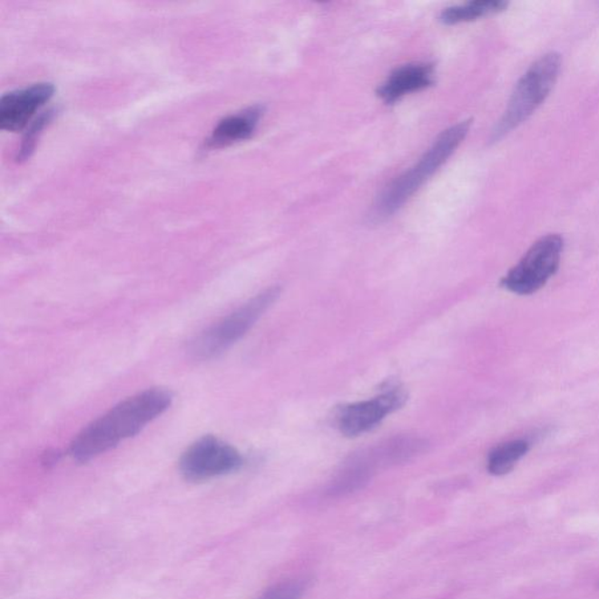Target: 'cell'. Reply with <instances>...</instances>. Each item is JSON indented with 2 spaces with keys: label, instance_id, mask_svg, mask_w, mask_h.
Instances as JSON below:
<instances>
[{
  "label": "cell",
  "instance_id": "1",
  "mask_svg": "<svg viewBox=\"0 0 599 599\" xmlns=\"http://www.w3.org/2000/svg\"><path fill=\"white\" fill-rule=\"evenodd\" d=\"M172 392L152 388L117 404L107 414L87 425L72 441L70 453L79 463L96 458L163 415L172 403Z\"/></svg>",
  "mask_w": 599,
  "mask_h": 599
},
{
  "label": "cell",
  "instance_id": "2",
  "mask_svg": "<svg viewBox=\"0 0 599 599\" xmlns=\"http://www.w3.org/2000/svg\"><path fill=\"white\" fill-rule=\"evenodd\" d=\"M471 124V120L463 121L441 133L427 152L420 157L418 163L397 177L380 193L371 210V221L380 222L394 216L422 188L425 182L430 180V177L438 172L441 165L447 163L452 153L466 137Z\"/></svg>",
  "mask_w": 599,
  "mask_h": 599
},
{
  "label": "cell",
  "instance_id": "3",
  "mask_svg": "<svg viewBox=\"0 0 599 599\" xmlns=\"http://www.w3.org/2000/svg\"><path fill=\"white\" fill-rule=\"evenodd\" d=\"M561 64L560 54L552 52L530 66L514 89L503 119L494 129L493 140H499L519 127L545 103L560 74Z\"/></svg>",
  "mask_w": 599,
  "mask_h": 599
},
{
  "label": "cell",
  "instance_id": "4",
  "mask_svg": "<svg viewBox=\"0 0 599 599\" xmlns=\"http://www.w3.org/2000/svg\"><path fill=\"white\" fill-rule=\"evenodd\" d=\"M279 295H280L279 287H270L261 291L241 309L201 331L190 343V354L194 358L210 359L224 353L249 333L250 328L256 325L258 319L273 305Z\"/></svg>",
  "mask_w": 599,
  "mask_h": 599
},
{
  "label": "cell",
  "instance_id": "5",
  "mask_svg": "<svg viewBox=\"0 0 599 599\" xmlns=\"http://www.w3.org/2000/svg\"><path fill=\"white\" fill-rule=\"evenodd\" d=\"M564 238L548 234L527 250L501 281L506 290L519 295H530L541 290L560 266Z\"/></svg>",
  "mask_w": 599,
  "mask_h": 599
},
{
  "label": "cell",
  "instance_id": "6",
  "mask_svg": "<svg viewBox=\"0 0 599 599\" xmlns=\"http://www.w3.org/2000/svg\"><path fill=\"white\" fill-rule=\"evenodd\" d=\"M244 459L236 448L217 437L204 436L183 453L180 469L185 479L203 481L237 471Z\"/></svg>",
  "mask_w": 599,
  "mask_h": 599
},
{
  "label": "cell",
  "instance_id": "7",
  "mask_svg": "<svg viewBox=\"0 0 599 599\" xmlns=\"http://www.w3.org/2000/svg\"><path fill=\"white\" fill-rule=\"evenodd\" d=\"M408 399L407 392L392 387L384 394L343 408L339 417V430L347 437H358L378 427L388 415L402 408Z\"/></svg>",
  "mask_w": 599,
  "mask_h": 599
},
{
  "label": "cell",
  "instance_id": "8",
  "mask_svg": "<svg viewBox=\"0 0 599 599\" xmlns=\"http://www.w3.org/2000/svg\"><path fill=\"white\" fill-rule=\"evenodd\" d=\"M54 84L42 83L7 93L0 100V128L7 132L22 131L35 113L54 96Z\"/></svg>",
  "mask_w": 599,
  "mask_h": 599
},
{
  "label": "cell",
  "instance_id": "9",
  "mask_svg": "<svg viewBox=\"0 0 599 599\" xmlns=\"http://www.w3.org/2000/svg\"><path fill=\"white\" fill-rule=\"evenodd\" d=\"M435 70L430 64H408L396 68L378 89L384 103L392 104L411 93L423 91L433 84Z\"/></svg>",
  "mask_w": 599,
  "mask_h": 599
},
{
  "label": "cell",
  "instance_id": "10",
  "mask_svg": "<svg viewBox=\"0 0 599 599\" xmlns=\"http://www.w3.org/2000/svg\"><path fill=\"white\" fill-rule=\"evenodd\" d=\"M264 112L265 108L257 104L237 114L225 117L214 127L211 135L205 142V147L208 149L228 147L237 142L250 139L256 131Z\"/></svg>",
  "mask_w": 599,
  "mask_h": 599
},
{
  "label": "cell",
  "instance_id": "11",
  "mask_svg": "<svg viewBox=\"0 0 599 599\" xmlns=\"http://www.w3.org/2000/svg\"><path fill=\"white\" fill-rule=\"evenodd\" d=\"M427 448V441L415 436H397L367 448L368 453L378 467L390 466L404 463L423 453Z\"/></svg>",
  "mask_w": 599,
  "mask_h": 599
},
{
  "label": "cell",
  "instance_id": "12",
  "mask_svg": "<svg viewBox=\"0 0 599 599\" xmlns=\"http://www.w3.org/2000/svg\"><path fill=\"white\" fill-rule=\"evenodd\" d=\"M378 469L366 451H361L353 457H350L347 463H344L341 469L329 486L330 496H346V494L354 493L369 483L371 476Z\"/></svg>",
  "mask_w": 599,
  "mask_h": 599
},
{
  "label": "cell",
  "instance_id": "13",
  "mask_svg": "<svg viewBox=\"0 0 599 599\" xmlns=\"http://www.w3.org/2000/svg\"><path fill=\"white\" fill-rule=\"evenodd\" d=\"M508 6L504 0H476L464 5L447 7L441 12L439 20L445 25H456V24L468 23L485 15L497 14Z\"/></svg>",
  "mask_w": 599,
  "mask_h": 599
},
{
  "label": "cell",
  "instance_id": "14",
  "mask_svg": "<svg viewBox=\"0 0 599 599\" xmlns=\"http://www.w3.org/2000/svg\"><path fill=\"white\" fill-rule=\"evenodd\" d=\"M528 451L529 444L525 440H512L500 444L489 453L488 472L497 476L507 475Z\"/></svg>",
  "mask_w": 599,
  "mask_h": 599
},
{
  "label": "cell",
  "instance_id": "15",
  "mask_svg": "<svg viewBox=\"0 0 599 599\" xmlns=\"http://www.w3.org/2000/svg\"><path fill=\"white\" fill-rule=\"evenodd\" d=\"M54 116V111L44 112L42 115L36 117L35 120L32 121L30 128H28L25 136H24L23 143L20 145L18 152V161H25L32 155L34 149L35 147V142L38 141V137L46 124L50 123Z\"/></svg>",
  "mask_w": 599,
  "mask_h": 599
},
{
  "label": "cell",
  "instance_id": "16",
  "mask_svg": "<svg viewBox=\"0 0 599 599\" xmlns=\"http://www.w3.org/2000/svg\"><path fill=\"white\" fill-rule=\"evenodd\" d=\"M305 585L300 581L283 582L270 589L260 599H301Z\"/></svg>",
  "mask_w": 599,
  "mask_h": 599
},
{
  "label": "cell",
  "instance_id": "17",
  "mask_svg": "<svg viewBox=\"0 0 599 599\" xmlns=\"http://www.w3.org/2000/svg\"><path fill=\"white\" fill-rule=\"evenodd\" d=\"M598 588H599V583H598Z\"/></svg>",
  "mask_w": 599,
  "mask_h": 599
}]
</instances>
